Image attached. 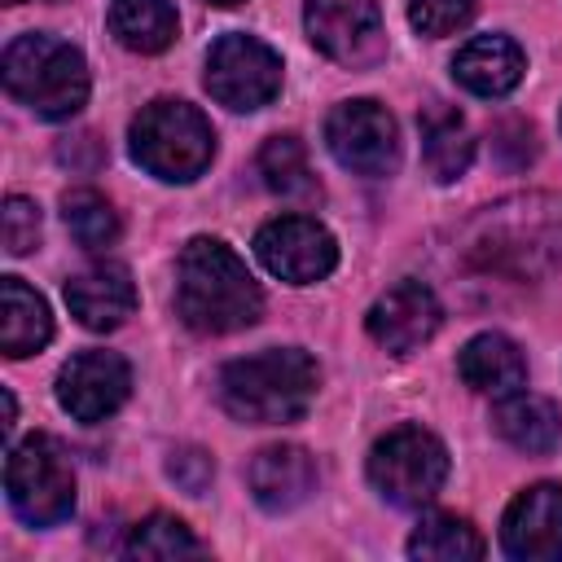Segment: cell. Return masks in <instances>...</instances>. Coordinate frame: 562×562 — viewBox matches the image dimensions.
<instances>
[{"label":"cell","instance_id":"cell-1","mask_svg":"<svg viewBox=\"0 0 562 562\" xmlns=\"http://www.w3.org/2000/svg\"><path fill=\"white\" fill-rule=\"evenodd\" d=\"M461 259L509 281H540L562 263V202L549 193H514L483 206L461 228Z\"/></svg>","mask_w":562,"mask_h":562},{"label":"cell","instance_id":"cell-2","mask_svg":"<svg viewBox=\"0 0 562 562\" xmlns=\"http://www.w3.org/2000/svg\"><path fill=\"white\" fill-rule=\"evenodd\" d=\"M176 312L198 334H237L259 321L263 294L233 246L193 237L176 259Z\"/></svg>","mask_w":562,"mask_h":562},{"label":"cell","instance_id":"cell-3","mask_svg":"<svg viewBox=\"0 0 562 562\" xmlns=\"http://www.w3.org/2000/svg\"><path fill=\"white\" fill-rule=\"evenodd\" d=\"M321 386V369L299 347H272L246 360H228L220 369V404L228 417L250 426L299 422Z\"/></svg>","mask_w":562,"mask_h":562},{"label":"cell","instance_id":"cell-4","mask_svg":"<svg viewBox=\"0 0 562 562\" xmlns=\"http://www.w3.org/2000/svg\"><path fill=\"white\" fill-rule=\"evenodd\" d=\"M4 88L40 119H70L88 101L83 53L57 35H18L4 48Z\"/></svg>","mask_w":562,"mask_h":562},{"label":"cell","instance_id":"cell-5","mask_svg":"<svg viewBox=\"0 0 562 562\" xmlns=\"http://www.w3.org/2000/svg\"><path fill=\"white\" fill-rule=\"evenodd\" d=\"M132 158L171 184L198 180L211 158H215V132L206 123V114L189 101H149L136 119H132Z\"/></svg>","mask_w":562,"mask_h":562},{"label":"cell","instance_id":"cell-6","mask_svg":"<svg viewBox=\"0 0 562 562\" xmlns=\"http://www.w3.org/2000/svg\"><path fill=\"white\" fill-rule=\"evenodd\" d=\"M4 492L22 522L53 527L70 518L75 509V470L66 461V448L53 435H31L9 448L4 461Z\"/></svg>","mask_w":562,"mask_h":562},{"label":"cell","instance_id":"cell-7","mask_svg":"<svg viewBox=\"0 0 562 562\" xmlns=\"http://www.w3.org/2000/svg\"><path fill=\"white\" fill-rule=\"evenodd\" d=\"M448 479V448L422 426L386 430L369 452V483L404 509H422L439 496Z\"/></svg>","mask_w":562,"mask_h":562},{"label":"cell","instance_id":"cell-8","mask_svg":"<svg viewBox=\"0 0 562 562\" xmlns=\"http://www.w3.org/2000/svg\"><path fill=\"white\" fill-rule=\"evenodd\" d=\"M206 92L228 110H259L281 92V57L255 35H220L206 53Z\"/></svg>","mask_w":562,"mask_h":562},{"label":"cell","instance_id":"cell-9","mask_svg":"<svg viewBox=\"0 0 562 562\" xmlns=\"http://www.w3.org/2000/svg\"><path fill=\"white\" fill-rule=\"evenodd\" d=\"M325 145L329 154L356 171V176H391L400 162V136H395V119L386 114V105L360 97V101H342L329 110L325 119Z\"/></svg>","mask_w":562,"mask_h":562},{"label":"cell","instance_id":"cell-10","mask_svg":"<svg viewBox=\"0 0 562 562\" xmlns=\"http://www.w3.org/2000/svg\"><path fill=\"white\" fill-rule=\"evenodd\" d=\"M255 255L272 277L290 281V285H312L334 272L338 241L312 215H281L255 233Z\"/></svg>","mask_w":562,"mask_h":562},{"label":"cell","instance_id":"cell-11","mask_svg":"<svg viewBox=\"0 0 562 562\" xmlns=\"http://www.w3.org/2000/svg\"><path fill=\"white\" fill-rule=\"evenodd\" d=\"M307 40L338 66H369L386 53L378 0H307Z\"/></svg>","mask_w":562,"mask_h":562},{"label":"cell","instance_id":"cell-12","mask_svg":"<svg viewBox=\"0 0 562 562\" xmlns=\"http://www.w3.org/2000/svg\"><path fill=\"white\" fill-rule=\"evenodd\" d=\"M132 391V369L114 351H79L57 373V400L75 422H105L123 408Z\"/></svg>","mask_w":562,"mask_h":562},{"label":"cell","instance_id":"cell-13","mask_svg":"<svg viewBox=\"0 0 562 562\" xmlns=\"http://www.w3.org/2000/svg\"><path fill=\"white\" fill-rule=\"evenodd\" d=\"M439 321H443V307H439L435 290L408 277V281H395L391 290H382V294L373 299V307H369V316H364V329H369V338H373L378 347H386L391 356H408V351H417L426 338H435Z\"/></svg>","mask_w":562,"mask_h":562},{"label":"cell","instance_id":"cell-14","mask_svg":"<svg viewBox=\"0 0 562 562\" xmlns=\"http://www.w3.org/2000/svg\"><path fill=\"white\" fill-rule=\"evenodd\" d=\"M501 544L522 562L562 558V483H536L518 492L501 518Z\"/></svg>","mask_w":562,"mask_h":562},{"label":"cell","instance_id":"cell-15","mask_svg":"<svg viewBox=\"0 0 562 562\" xmlns=\"http://www.w3.org/2000/svg\"><path fill=\"white\" fill-rule=\"evenodd\" d=\"M66 307L83 329H119L136 312V281L123 263L101 259L66 281Z\"/></svg>","mask_w":562,"mask_h":562},{"label":"cell","instance_id":"cell-16","mask_svg":"<svg viewBox=\"0 0 562 562\" xmlns=\"http://www.w3.org/2000/svg\"><path fill=\"white\" fill-rule=\"evenodd\" d=\"M246 483H250V496L268 514H285V509H299L316 492V461L299 443H268L250 457Z\"/></svg>","mask_w":562,"mask_h":562},{"label":"cell","instance_id":"cell-17","mask_svg":"<svg viewBox=\"0 0 562 562\" xmlns=\"http://www.w3.org/2000/svg\"><path fill=\"white\" fill-rule=\"evenodd\" d=\"M522 70H527V57L522 48L509 40V35H474L457 61H452V75L465 92L474 97H505L522 83Z\"/></svg>","mask_w":562,"mask_h":562},{"label":"cell","instance_id":"cell-18","mask_svg":"<svg viewBox=\"0 0 562 562\" xmlns=\"http://www.w3.org/2000/svg\"><path fill=\"white\" fill-rule=\"evenodd\" d=\"M457 373L479 395H514L527 382V356L505 334H474L457 356Z\"/></svg>","mask_w":562,"mask_h":562},{"label":"cell","instance_id":"cell-19","mask_svg":"<svg viewBox=\"0 0 562 562\" xmlns=\"http://www.w3.org/2000/svg\"><path fill=\"white\" fill-rule=\"evenodd\" d=\"M492 426L518 452H549L562 439V408L544 395L514 391V395H501V404L492 413Z\"/></svg>","mask_w":562,"mask_h":562},{"label":"cell","instance_id":"cell-20","mask_svg":"<svg viewBox=\"0 0 562 562\" xmlns=\"http://www.w3.org/2000/svg\"><path fill=\"white\" fill-rule=\"evenodd\" d=\"M48 338H53L48 303L22 277H4V285H0V347H4V356L22 360V356L40 351Z\"/></svg>","mask_w":562,"mask_h":562},{"label":"cell","instance_id":"cell-21","mask_svg":"<svg viewBox=\"0 0 562 562\" xmlns=\"http://www.w3.org/2000/svg\"><path fill=\"white\" fill-rule=\"evenodd\" d=\"M110 35L132 53H162L180 35V18L171 0H114Z\"/></svg>","mask_w":562,"mask_h":562},{"label":"cell","instance_id":"cell-22","mask_svg":"<svg viewBox=\"0 0 562 562\" xmlns=\"http://www.w3.org/2000/svg\"><path fill=\"white\" fill-rule=\"evenodd\" d=\"M422 154H426V167L439 184L465 176L470 158H474V136L465 127V119L457 110H439L430 105L422 114Z\"/></svg>","mask_w":562,"mask_h":562},{"label":"cell","instance_id":"cell-23","mask_svg":"<svg viewBox=\"0 0 562 562\" xmlns=\"http://www.w3.org/2000/svg\"><path fill=\"white\" fill-rule=\"evenodd\" d=\"M483 549H487L483 536L457 514H426L408 536V553L426 562H465V558H483Z\"/></svg>","mask_w":562,"mask_h":562},{"label":"cell","instance_id":"cell-24","mask_svg":"<svg viewBox=\"0 0 562 562\" xmlns=\"http://www.w3.org/2000/svg\"><path fill=\"white\" fill-rule=\"evenodd\" d=\"M259 176L272 193L281 198H312L316 193V176L307 162V149L299 136H272L259 149Z\"/></svg>","mask_w":562,"mask_h":562},{"label":"cell","instance_id":"cell-25","mask_svg":"<svg viewBox=\"0 0 562 562\" xmlns=\"http://www.w3.org/2000/svg\"><path fill=\"white\" fill-rule=\"evenodd\" d=\"M61 220L83 250H105L119 237V211L97 189H70L61 198Z\"/></svg>","mask_w":562,"mask_h":562},{"label":"cell","instance_id":"cell-26","mask_svg":"<svg viewBox=\"0 0 562 562\" xmlns=\"http://www.w3.org/2000/svg\"><path fill=\"white\" fill-rule=\"evenodd\" d=\"M127 553L132 558H184V553H206V544L176 518V514H149L127 531Z\"/></svg>","mask_w":562,"mask_h":562},{"label":"cell","instance_id":"cell-27","mask_svg":"<svg viewBox=\"0 0 562 562\" xmlns=\"http://www.w3.org/2000/svg\"><path fill=\"white\" fill-rule=\"evenodd\" d=\"M474 9H479V0H408V22L422 35L439 40V35L461 31L474 18Z\"/></svg>","mask_w":562,"mask_h":562},{"label":"cell","instance_id":"cell-28","mask_svg":"<svg viewBox=\"0 0 562 562\" xmlns=\"http://www.w3.org/2000/svg\"><path fill=\"white\" fill-rule=\"evenodd\" d=\"M4 250L9 255H31L40 246V206L22 193L4 198Z\"/></svg>","mask_w":562,"mask_h":562},{"label":"cell","instance_id":"cell-29","mask_svg":"<svg viewBox=\"0 0 562 562\" xmlns=\"http://www.w3.org/2000/svg\"><path fill=\"white\" fill-rule=\"evenodd\" d=\"M167 470H171V479H176L184 492H193V496H198V492L211 483V474H215V465H211V457H206L202 448H180V452H171Z\"/></svg>","mask_w":562,"mask_h":562},{"label":"cell","instance_id":"cell-30","mask_svg":"<svg viewBox=\"0 0 562 562\" xmlns=\"http://www.w3.org/2000/svg\"><path fill=\"white\" fill-rule=\"evenodd\" d=\"M211 4H224L228 9V4H241V0H211Z\"/></svg>","mask_w":562,"mask_h":562},{"label":"cell","instance_id":"cell-31","mask_svg":"<svg viewBox=\"0 0 562 562\" xmlns=\"http://www.w3.org/2000/svg\"><path fill=\"white\" fill-rule=\"evenodd\" d=\"M4 4H22V0H4Z\"/></svg>","mask_w":562,"mask_h":562}]
</instances>
